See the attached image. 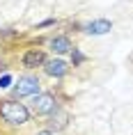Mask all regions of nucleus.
I'll return each instance as SVG.
<instances>
[{"label": "nucleus", "mask_w": 133, "mask_h": 135, "mask_svg": "<svg viewBox=\"0 0 133 135\" xmlns=\"http://www.w3.org/2000/svg\"><path fill=\"white\" fill-rule=\"evenodd\" d=\"M32 121V112H30L28 103H21L16 99H0V124L5 128H23Z\"/></svg>", "instance_id": "f257e3e1"}, {"label": "nucleus", "mask_w": 133, "mask_h": 135, "mask_svg": "<svg viewBox=\"0 0 133 135\" xmlns=\"http://www.w3.org/2000/svg\"><path fill=\"white\" fill-rule=\"evenodd\" d=\"M42 92V78L37 73H21L19 78H14V85H12V96L9 99H32Z\"/></svg>", "instance_id": "f03ea898"}, {"label": "nucleus", "mask_w": 133, "mask_h": 135, "mask_svg": "<svg viewBox=\"0 0 133 135\" xmlns=\"http://www.w3.org/2000/svg\"><path fill=\"white\" fill-rule=\"evenodd\" d=\"M60 105H62V103H60V99H57L53 92H39L37 96H32V101H30L28 108H30V112H32V117L46 119V117H51Z\"/></svg>", "instance_id": "7ed1b4c3"}, {"label": "nucleus", "mask_w": 133, "mask_h": 135, "mask_svg": "<svg viewBox=\"0 0 133 135\" xmlns=\"http://www.w3.org/2000/svg\"><path fill=\"white\" fill-rule=\"evenodd\" d=\"M46 60H48L46 50H44V48H37V46H32V48H25V50L21 53V57H19L21 66H23L28 73L37 71V69H42L44 64H46Z\"/></svg>", "instance_id": "20e7f679"}, {"label": "nucleus", "mask_w": 133, "mask_h": 135, "mask_svg": "<svg viewBox=\"0 0 133 135\" xmlns=\"http://www.w3.org/2000/svg\"><path fill=\"white\" fill-rule=\"evenodd\" d=\"M42 71H44V76H48V78L62 80V78H67V76H69L71 64L67 62L64 57H53V55H51L48 60H46V64L42 66Z\"/></svg>", "instance_id": "39448f33"}, {"label": "nucleus", "mask_w": 133, "mask_h": 135, "mask_svg": "<svg viewBox=\"0 0 133 135\" xmlns=\"http://www.w3.org/2000/svg\"><path fill=\"white\" fill-rule=\"evenodd\" d=\"M69 121H71V112L67 110V108H57L55 112L51 114V117H46V119L42 121L44 128H48V131H53V133H62V131H67L69 128Z\"/></svg>", "instance_id": "423d86ee"}, {"label": "nucleus", "mask_w": 133, "mask_h": 135, "mask_svg": "<svg viewBox=\"0 0 133 135\" xmlns=\"http://www.w3.org/2000/svg\"><path fill=\"white\" fill-rule=\"evenodd\" d=\"M46 46H48V50H51L53 57H64V55H69L71 50L76 48V44H74V39H71L69 35H53V37H48Z\"/></svg>", "instance_id": "0eeeda50"}, {"label": "nucleus", "mask_w": 133, "mask_h": 135, "mask_svg": "<svg viewBox=\"0 0 133 135\" xmlns=\"http://www.w3.org/2000/svg\"><path fill=\"white\" fill-rule=\"evenodd\" d=\"M110 30H112V21H108V18H94V21H87L83 25V32L90 37H103Z\"/></svg>", "instance_id": "6e6552de"}, {"label": "nucleus", "mask_w": 133, "mask_h": 135, "mask_svg": "<svg viewBox=\"0 0 133 135\" xmlns=\"http://www.w3.org/2000/svg\"><path fill=\"white\" fill-rule=\"evenodd\" d=\"M85 62H87V55H85L83 50L76 46V48L69 53V64H71V66H83Z\"/></svg>", "instance_id": "1a4fd4ad"}, {"label": "nucleus", "mask_w": 133, "mask_h": 135, "mask_svg": "<svg viewBox=\"0 0 133 135\" xmlns=\"http://www.w3.org/2000/svg\"><path fill=\"white\" fill-rule=\"evenodd\" d=\"M12 85H14V76L12 73H2L0 76V89H12Z\"/></svg>", "instance_id": "9d476101"}, {"label": "nucleus", "mask_w": 133, "mask_h": 135, "mask_svg": "<svg viewBox=\"0 0 133 135\" xmlns=\"http://www.w3.org/2000/svg\"><path fill=\"white\" fill-rule=\"evenodd\" d=\"M16 37H21V32L14 28H2L0 30V39H16Z\"/></svg>", "instance_id": "9b49d317"}, {"label": "nucleus", "mask_w": 133, "mask_h": 135, "mask_svg": "<svg viewBox=\"0 0 133 135\" xmlns=\"http://www.w3.org/2000/svg\"><path fill=\"white\" fill-rule=\"evenodd\" d=\"M57 25V18H46V21H39L35 23V28L32 30H44V28H55Z\"/></svg>", "instance_id": "f8f14e48"}, {"label": "nucleus", "mask_w": 133, "mask_h": 135, "mask_svg": "<svg viewBox=\"0 0 133 135\" xmlns=\"http://www.w3.org/2000/svg\"><path fill=\"white\" fill-rule=\"evenodd\" d=\"M32 135H55V133H53V131H48V128H37V131H35V133H32Z\"/></svg>", "instance_id": "ddd939ff"}, {"label": "nucleus", "mask_w": 133, "mask_h": 135, "mask_svg": "<svg viewBox=\"0 0 133 135\" xmlns=\"http://www.w3.org/2000/svg\"><path fill=\"white\" fill-rule=\"evenodd\" d=\"M0 71H2V73L7 71V62H0Z\"/></svg>", "instance_id": "4468645a"}]
</instances>
